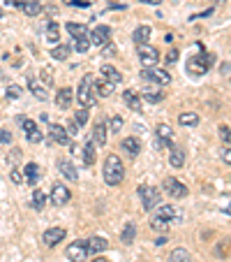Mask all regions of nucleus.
<instances>
[{
  "label": "nucleus",
  "mask_w": 231,
  "mask_h": 262,
  "mask_svg": "<svg viewBox=\"0 0 231 262\" xmlns=\"http://www.w3.org/2000/svg\"><path fill=\"white\" fill-rule=\"evenodd\" d=\"M102 177H104V183L107 186H120L125 177V169H123V163H120L118 156H107L104 160V169H102Z\"/></svg>",
  "instance_id": "nucleus-1"
},
{
  "label": "nucleus",
  "mask_w": 231,
  "mask_h": 262,
  "mask_svg": "<svg viewBox=\"0 0 231 262\" xmlns=\"http://www.w3.org/2000/svg\"><path fill=\"white\" fill-rule=\"evenodd\" d=\"M44 204H46V195H44V190L35 188V193H33V202H30V207H33L35 211H40V209H44Z\"/></svg>",
  "instance_id": "nucleus-34"
},
{
  "label": "nucleus",
  "mask_w": 231,
  "mask_h": 262,
  "mask_svg": "<svg viewBox=\"0 0 231 262\" xmlns=\"http://www.w3.org/2000/svg\"><path fill=\"white\" fill-rule=\"evenodd\" d=\"M164 60H167L169 65H173V63H176V60H178V49H171V51H169V54H167V58H164Z\"/></svg>",
  "instance_id": "nucleus-46"
},
{
  "label": "nucleus",
  "mask_w": 231,
  "mask_h": 262,
  "mask_svg": "<svg viewBox=\"0 0 231 262\" xmlns=\"http://www.w3.org/2000/svg\"><path fill=\"white\" fill-rule=\"evenodd\" d=\"M169 262H192V255L187 248H173L171 255H169Z\"/></svg>",
  "instance_id": "nucleus-32"
},
{
  "label": "nucleus",
  "mask_w": 231,
  "mask_h": 262,
  "mask_svg": "<svg viewBox=\"0 0 231 262\" xmlns=\"http://www.w3.org/2000/svg\"><path fill=\"white\" fill-rule=\"evenodd\" d=\"M88 119H90V112L86 107H81L79 112H76V114H74V121H76V123L79 125H86L88 123Z\"/></svg>",
  "instance_id": "nucleus-38"
},
{
  "label": "nucleus",
  "mask_w": 231,
  "mask_h": 262,
  "mask_svg": "<svg viewBox=\"0 0 231 262\" xmlns=\"http://www.w3.org/2000/svg\"><path fill=\"white\" fill-rule=\"evenodd\" d=\"M141 77L146 81H152L155 86H169L171 84V74L167 70H160V68H143Z\"/></svg>",
  "instance_id": "nucleus-5"
},
{
  "label": "nucleus",
  "mask_w": 231,
  "mask_h": 262,
  "mask_svg": "<svg viewBox=\"0 0 231 262\" xmlns=\"http://www.w3.org/2000/svg\"><path fill=\"white\" fill-rule=\"evenodd\" d=\"M88 37H90V45L107 47L109 40H111V28H109V26H104V24H99V26H95V28L90 30Z\"/></svg>",
  "instance_id": "nucleus-11"
},
{
  "label": "nucleus",
  "mask_w": 231,
  "mask_h": 262,
  "mask_svg": "<svg viewBox=\"0 0 231 262\" xmlns=\"http://www.w3.org/2000/svg\"><path fill=\"white\" fill-rule=\"evenodd\" d=\"M169 165H171V167H176V169L185 167V151H183V148H178V146H171V156H169Z\"/></svg>",
  "instance_id": "nucleus-25"
},
{
  "label": "nucleus",
  "mask_w": 231,
  "mask_h": 262,
  "mask_svg": "<svg viewBox=\"0 0 231 262\" xmlns=\"http://www.w3.org/2000/svg\"><path fill=\"white\" fill-rule=\"evenodd\" d=\"M67 260H72V262H84V260H88V248H86V239H76V242H72L67 246Z\"/></svg>",
  "instance_id": "nucleus-9"
},
{
  "label": "nucleus",
  "mask_w": 231,
  "mask_h": 262,
  "mask_svg": "<svg viewBox=\"0 0 231 262\" xmlns=\"http://www.w3.org/2000/svg\"><path fill=\"white\" fill-rule=\"evenodd\" d=\"M69 47L67 45H60V47H54V49H51V56H54L56 60H67V56H69Z\"/></svg>",
  "instance_id": "nucleus-37"
},
{
  "label": "nucleus",
  "mask_w": 231,
  "mask_h": 262,
  "mask_svg": "<svg viewBox=\"0 0 231 262\" xmlns=\"http://www.w3.org/2000/svg\"><path fill=\"white\" fill-rule=\"evenodd\" d=\"M222 160H224L226 165H231V146L222 148Z\"/></svg>",
  "instance_id": "nucleus-48"
},
{
  "label": "nucleus",
  "mask_w": 231,
  "mask_h": 262,
  "mask_svg": "<svg viewBox=\"0 0 231 262\" xmlns=\"http://www.w3.org/2000/svg\"><path fill=\"white\" fill-rule=\"evenodd\" d=\"M99 74H102L107 81H111V84H120V79H123V74L113 68V65H102V72Z\"/></svg>",
  "instance_id": "nucleus-28"
},
{
  "label": "nucleus",
  "mask_w": 231,
  "mask_h": 262,
  "mask_svg": "<svg viewBox=\"0 0 231 262\" xmlns=\"http://www.w3.org/2000/svg\"><path fill=\"white\" fill-rule=\"evenodd\" d=\"M76 51H79V54H86V51L90 49V37H81V40H76Z\"/></svg>",
  "instance_id": "nucleus-39"
},
{
  "label": "nucleus",
  "mask_w": 231,
  "mask_h": 262,
  "mask_svg": "<svg viewBox=\"0 0 231 262\" xmlns=\"http://www.w3.org/2000/svg\"><path fill=\"white\" fill-rule=\"evenodd\" d=\"M139 200H141L143 209L146 211H152L155 207H160L162 204V193H160L155 186H139Z\"/></svg>",
  "instance_id": "nucleus-2"
},
{
  "label": "nucleus",
  "mask_w": 231,
  "mask_h": 262,
  "mask_svg": "<svg viewBox=\"0 0 231 262\" xmlns=\"http://www.w3.org/2000/svg\"><path fill=\"white\" fill-rule=\"evenodd\" d=\"M69 5H72V7H88L90 3H88V0H69Z\"/></svg>",
  "instance_id": "nucleus-49"
},
{
  "label": "nucleus",
  "mask_w": 231,
  "mask_h": 262,
  "mask_svg": "<svg viewBox=\"0 0 231 262\" xmlns=\"http://www.w3.org/2000/svg\"><path fill=\"white\" fill-rule=\"evenodd\" d=\"M19 123H21V128H23L25 139H28L30 144H40L42 139H44V133L37 128V123H35V121H30V119H25V116H21Z\"/></svg>",
  "instance_id": "nucleus-7"
},
{
  "label": "nucleus",
  "mask_w": 231,
  "mask_h": 262,
  "mask_svg": "<svg viewBox=\"0 0 231 262\" xmlns=\"http://www.w3.org/2000/svg\"><path fill=\"white\" fill-rule=\"evenodd\" d=\"M95 262H109V260H104V257H99V260H95Z\"/></svg>",
  "instance_id": "nucleus-55"
},
{
  "label": "nucleus",
  "mask_w": 231,
  "mask_h": 262,
  "mask_svg": "<svg viewBox=\"0 0 231 262\" xmlns=\"http://www.w3.org/2000/svg\"><path fill=\"white\" fill-rule=\"evenodd\" d=\"M222 211H224V213H231V207H222Z\"/></svg>",
  "instance_id": "nucleus-53"
},
{
  "label": "nucleus",
  "mask_w": 231,
  "mask_h": 262,
  "mask_svg": "<svg viewBox=\"0 0 231 262\" xmlns=\"http://www.w3.org/2000/svg\"><path fill=\"white\" fill-rule=\"evenodd\" d=\"M81 160H84V165H95V160H97V148H95V142L93 139H88V142L84 144V151H81Z\"/></svg>",
  "instance_id": "nucleus-19"
},
{
  "label": "nucleus",
  "mask_w": 231,
  "mask_h": 262,
  "mask_svg": "<svg viewBox=\"0 0 231 262\" xmlns=\"http://www.w3.org/2000/svg\"><path fill=\"white\" fill-rule=\"evenodd\" d=\"M44 35H46V42H51V45H56V42L60 40V28L56 21H49L44 28Z\"/></svg>",
  "instance_id": "nucleus-30"
},
{
  "label": "nucleus",
  "mask_w": 231,
  "mask_h": 262,
  "mask_svg": "<svg viewBox=\"0 0 231 262\" xmlns=\"http://www.w3.org/2000/svg\"><path fill=\"white\" fill-rule=\"evenodd\" d=\"M109 128H111V133H120V128H123V119H120V116H113Z\"/></svg>",
  "instance_id": "nucleus-44"
},
{
  "label": "nucleus",
  "mask_w": 231,
  "mask_h": 262,
  "mask_svg": "<svg viewBox=\"0 0 231 262\" xmlns=\"http://www.w3.org/2000/svg\"><path fill=\"white\" fill-rule=\"evenodd\" d=\"M152 146L158 148H164V146H169L171 148L173 146V130L169 128L167 123H160L158 128H155V139H152Z\"/></svg>",
  "instance_id": "nucleus-6"
},
{
  "label": "nucleus",
  "mask_w": 231,
  "mask_h": 262,
  "mask_svg": "<svg viewBox=\"0 0 231 262\" xmlns=\"http://www.w3.org/2000/svg\"><path fill=\"white\" fill-rule=\"evenodd\" d=\"M220 137L226 146H231V128L229 125H220Z\"/></svg>",
  "instance_id": "nucleus-40"
},
{
  "label": "nucleus",
  "mask_w": 231,
  "mask_h": 262,
  "mask_svg": "<svg viewBox=\"0 0 231 262\" xmlns=\"http://www.w3.org/2000/svg\"><path fill=\"white\" fill-rule=\"evenodd\" d=\"M72 100H74V91L72 89H60L58 93H56V107L58 109H67L69 104H72Z\"/></svg>",
  "instance_id": "nucleus-20"
},
{
  "label": "nucleus",
  "mask_w": 231,
  "mask_h": 262,
  "mask_svg": "<svg viewBox=\"0 0 231 262\" xmlns=\"http://www.w3.org/2000/svg\"><path fill=\"white\" fill-rule=\"evenodd\" d=\"M28 89L37 100H46V86H42L37 77H28Z\"/></svg>",
  "instance_id": "nucleus-26"
},
{
  "label": "nucleus",
  "mask_w": 231,
  "mask_h": 262,
  "mask_svg": "<svg viewBox=\"0 0 231 262\" xmlns=\"http://www.w3.org/2000/svg\"><path fill=\"white\" fill-rule=\"evenodd\" d=\"M76 133H79V123H76V121H72V123L67 125V135H69V137H74Z\"/></svg>",
  "instance_id": "nucleus-47"
},
{
  "label": "nucleus",
  "mask_w": 231,
  "mask_h": 262,
  "mask_svg": "<svg viewBox=\"0 0 231 262\" xmlns=\"http://www.w3.org/2000/svg\"><path fill=\"white\" fill-rule=\"evenodd\" d=\"M69 135H67V130L63 128V125H58V123H54V125H49V142H56V144H69Z\"/></svg>",
  "instance_id": "nucleus-16"
},
{
  "label": "nucleus",
  "mask_w": 231,
  "mask_h": 262,
  "mask_svg": "<svg viewBox=\"0 0 231 262\" xmlns=\"http://www.w3.org/2000/svg\"><path fill=\"white\" fill-rule=\"evenodd\" d=\"M69 198H72V193H69V188L65 186V183H54V190H51V202H54L56 207L67 204Z\"/></svg>",
  "instance_id": "nucleus-13"
},
{
  "label": "nucleus",
  "mask_w": 231,
  "mask_h": 262,
  "mask_svg": "<svg viewBox=\"0 0 231 262\" xmlns=\"http://www.w3.org/2000/svg\"><path fill=\"white\" fill-rule=\"evenodd\" d=\"M213 56L211 54H197V56H192L190 63H187V72L192 74V77H203V74L208 72V68L213 65Z\"/></svg>",
  "instance_id": "nucleus-3"
},
{
  "label": "nucleus",
  "mask_w": 231,
  "mask_h": 262,
  "mask_svg": "<svg viewBox=\"0 0 231 262\" xmlns=\"http://www.w3.org/2000/svg\"><path fill=\"white\" fill-rule=\"evenodd\" d=\"M141 100H146V102H150V104H158V102H162V100H164V93L160 91V86H158V89H152V86H150V89H146L141 93Z\"/></svg>",
  "instance_id": "nucleus-27"
},
{
  "label": "nucleus",
  "mask_w": 231,
  "mask_h": 262,
  "mask_svg": "<svg viewBox=\"0 0 231 262\" xmlns=\"http://www.w3.org/2000/svg\"><path fill=\"white\" fill-rule=\"evenodd\" d=\"M63 239H65V230L63 228H49L44 234H42V242H44V246H49V248L58 246Z\"/></svg>",
  "instance_id": "nucleus-14"
},
{
  "label": "nucleus",
  "mask_w": 231,
  "mask_h": 262,
  "mask_svg": "<svg viewBox=\"0 0 231 262\" xmlns=\"http://www.w3.org/2000/svg\"><path fill=\"white\" fill-rule=\"evenodd\" d=\"M152 218H158V221H164V223H169V225H173V223L181 221V211H178L173 204H160V207H155V216Z\"/></svg>",
  "instance_id": "nucleus-10"
},
{
  "label": "nucleus",
  "mask_w": 231,
  "mask_h": 262,
  "mask_svg": "<svg viewBox=\"0 0 231 262\" xmlns=\"http://www.w3.org/2000/svg\"><path fill=\"white\" fill-rule=\"evenodd\" d=\"M3 16H5V12H3V10H0V19H3Z\"/></svg>",
  "instance_id": "nucleus-56"
},
{
  "label": "nucleus",
  "mask_w": 231,
  "mask_h": 262,
  "mask_svg": "<svg viewBox=\"0 0 231 262\" xmlns=\"http://www.w3.org/2000/svg\"><path fill=\"white\" fill-rule=\"evenodd\" d=\"M120 148H123L125 156H130V158H137V156L141 154V142H139L137 137H125L123 142H120Z\"/></svg>",
  "instance_id": "nucleus-15"
},
{
  "label": "nucleus",
  "mask_w": 231,
  "mask_h": 262,
  "mask_svg": "<svg viewBox=\"0 0 231 262\" xmlns=\"http://www.w3.org/2000/svg\"><path fill=\"white\" fill-rule=\"evenodd\" d=\"M148 37H150V28H148V26H139V28L134 30V35H132V40L137 42L139 47H141V45H146V42H148Z\"/></svg>",
  "instance_id": "nucleus-33"
},
{
  "label": "nucleus",
  "mask_w": 231,
  "mask_h": 262,
  "mask_svg": "<svg viewBox=\"0 0 231 262\" xmlns=\"http://www.w3.org/2000/svg\"><path fill=\"white\" fill-rule=\"evenodd\" d=\"M123 102L127 104L132 112H141V104H143V100H141V95L137 93V91H132V89H127V91H123Z\"/></svg>",
  "instance_id": "nucleus-17"
},
{
  "label": "nucleus",
  "mask_w": 231,
  "mask_h": 262,
  "mask_svg": "<svg viewBox=\"0 0 231 262\" xmlns=\"http://www.w3.org/2000/svg\"><path fill=\"white\" fill-rule=\"evenodd\" d=\"M162 188H164V193H167L169 198H173V200H183V198H187L185 183H181L178 179H173V177H167V179H164Z\"/></svg>",
  "instance_id": "nucleus-8"
},
{
  "label": "nucleus",
  "mask_w": 231,
  "mask_h": 262,
  "mask_svg": "<svg viewBox=\"0 0 231 262\" xmlns=\"http://www.w3.org/2000/svg\"><path fill=\"white\" fill-rule=\"evenodd\" d=\"M86 248H88V255H97V253L107 251L109 242L104 237H90V239H86Z\"/></svg>",
  "instance_id": "nucleus-18"
},
{
  "label": "nucleus",
  "mask_w": 231,
  "mask_h": 262,
  "mask_svg": "<svg viewBox=\"0 0 231 262\" xmlns=\"http://www.w3.org/2000/svg\"><path fill=\"white\" fill-rule=\"evenodd\" d=\"M152 230H160V232H167L169 228H171V225H169V223H164V221H158V218H152Z\"/></svg>",
  "instance_id": "nucleus-42"
},
{
  "label": "nucleus",
  "mask_w": 231,
  "mask_h": 262,
  "mask_svg": "<svg viewBox=\"0 0 231 262\" xmlns=\"http://www.w3.org/2000/svg\"><path fill=\"white\" fill-rule=\"evenodd\" d=\"M65 30H67L69 35H72L74 40H81V37H88V28H86L84 24H67V26H65Z\"/></svg>",
  "instance_id": "nucleus-29"
},
{
  "label": "nucleus",
  "mask_w": 231,
  "mask_h": 262,
  "mask_svg": "<svg viewBox=\"0 0 231 262\" xmlns=\"http://www.w3.org/2000/svg\"><path fill=\"white\" fill-rule=\"evenodd\" d=\"M0 144H12V133L7 128H0Z\"/></svg>",
  "instance_id": "nucleus-45"
},
{
  "label": "nucleus",
  "mask_w": 231,
  "mask_h": 262,
  "mask_svg": "<svg viewBox=\"0 0 231 262\" xmlns=\"http://www.w3.org/2000/svg\"><path fill=\"white\" fill-rule=\"evenodd\" d=\"M12 181L21 183V172H19V169H12Z\"/></svg>",
  "instance_id": "nucleus-50"
},
{
  "label": "nucleus",
  "mask_w": 231,
  "mask_h": 262,
  "mask_svg": "<svg viewBox=\"0 0 231 262\" xmlns=\"http://www.w3.org/2000/svg\"><path fill=\"white\" fill-rule=\"evenodd\" d=\"M155 244H158V246H164V244H167V237H160Z\"/></svg>",
  "instance_id": "nucleus-52"
},
{
  "label": "nucleus",
  "mask_w": 231,
  "mask_h": 262,
  "mask_svg": "<svg viewBox=\"0 0 231 262\" xmlns=\"http://www.w3.org/2000/svg\"><path fill=\"white\" fill-rule=\"evenodd\" d=\"M107 133H109L107 123H104V121H97V123H95V128H93V142H95V146H104V144H107Z\"/></svg>",
  "instance_id": "nucleus-22"
},
{
  "label": "nucleus",
  "mask_w": 231,
  "mask_h": 262,
  "mask_svg": "<svg viewBox=\"0 0 231 262\" xmlns=\"http://www.w3.org/2000/svg\"><path fill=\"white\" fill-rule=\"evenodd\" d=\"M113 89H116V84H111V81H107V79L102 77V79L95 84L93 95H95V98H109V95L113 93Z\"/></svg>",
  "instance_id": "nucleus-21"
},
{
  "label": "nucleus",
  "mask_w": 231,
  "mask_h": 262,
  "mask_svg": "<svg viewBox=\"0 0 231 262\" xmlns=\"http://www.w3.org/2000/svg\"><path fill=\"white\" fill-rule=\"evenodd\" d=\"M23 174H25V183H28V186H35V183L40 181V177H42V169H40V165L37 163H28L25 165V169H23Z\"/></svg>",
  "instance_id": "nucleus-23"
},
{
  "label": "nucleus",
  "mask_w": 231,
  "mask_h": 262,
  "mask_svg": "<svg viewBox=\"0 0 231 262\" xmlns=\"http://www.w3.org/2000/svg\"><path fill=\"white\" fill-rule=\"evenodd\" d=\"M7 5H16V0H5Z\"/></svg>",
  "instance_id": "nucleus-54"
},
{
  "label": "nucleus",
  "mask_w": 231,
  "mask_h": 262,
  "mask_svg": "<svg viewBox=\"0 0 231 262\" xmlns=\"http://www.w3.org/2000/svg\"><path fill=\"white\" fill-rule=\"evenodd\" d=\"M178 123L181 125H192V128H194V125L199 123V116L194 114V112H185V114L178 116Z\"/></svg>",
  "instance_id": "nucleus-35"
},
{
  "label": "nucleus",
  "mask_w": 231,
  "mask_h": 262,
  "mask_svg": "<svg viewBox=\"0 0 231 262\" xmlns=\"http://www.w3.org/2000/svg\"><path fill=\"white\" fill-rule=\"evenodd\" d=\"M139 3H143V5H160L162 0H139Z\"/></svg>",
  "instance_id": "nucleus-51"
},
{
  "label": "nucleus",
  "mask_w": 231,
  "mask_h": 262,
  "mask_svg": "<svg viewBox=\"0 0 231 262\" xmlns=\"http://www.w3.org/2000/svg\"><path fill=\"white\" fill-rule=\"evenodd\" d=\"M21 10H23L28 16H37L42 12V3L40 0H25L23 5H21Z\"/></svg>",
  "instance_id": "nucleus-31"
},
{
  "label": "nucleus",
  "mask_w": 231,
  "mask_h": 262,
  "mask_svg": "<svg viewBox=\"0 0 231 262\" xmlns=\"http://www.w3.org/2000/svg\"><path fill=\"white\" fill-rule=\"evenodd\" d=\"M76 100H79L81 107L90 109L95 104V95H93V77L86 74L84 79L79 81V91H76Z\"/></svg>",
  "instance_id": "nucleus-4"
},
{
  "label": "nucleus",
  "mask_w": 231,
  "mask_h": 262,
  "mask_svg": "<svg viewBox=\"0 0 231 262\" xmlns=\"http://www.w3.org/2000/svg\"><path fill=\"white\" fill-rule=\"evenodd\" d=\"M58 172L63 174L67 181H76V179H79V172L74 169V165L69 163V160H58Z\"/></svg>",
  "instance_id": "nucleus-24"
},
{
  "label": "nucleus",
  "mask_w": 231,
  "mask_h": 262,
  "mask_svg": "<svg viewBox=\"0 0 231 262\" xmlns=\"http://www.w3.org/2000/svg\"><path fill=\"white\" fill-rule=\"evenodd\" d=\"M40 74H42V81H44L46 86H54V72H51V70H46V68H44Z\"/></svg>",
  "instance_id": "nucleus-43"
},
{
  "label": "nucleus",
  "mask_w": 231,
  "mask_h": 262,
  "mask_svg": "<svg viewBox=\"0 0 231 262\" xmlns=\"http://www.w3.org/2000/svg\"><path fill=\"white\" fill-rule=\"evenodd\" d=\"M21 95H23V91H21V86H7V98H12V100H19Z\"/></svg>",
  "instance_id": "nucleus-41"
},
{
  "label": "nucleus",
  "mask_w": 231,
  "mask_h": 262,
  "mask_svg": "<svg viewBox=\"0 0 231 262\" xmlns=\"http://www.w3.org/2000/svg\"><path fill=\"white\" fill-rule=\"evenodd\" d=\"M139 63H141L143 68H158V63H160L158 49H152V47H148V45H141L139 47Z\"/></svg>",
  "instance_id": "nucleus-12"
},
{
  "label": "nucleus",
  "mask_w": 231,
  "mask_h": 262,
  "mask_svg": "<svg viewBox=\"0 0 231 262\" xmlns=\"http://www.w3.org/2000/svg\"><path fill=\"white\" fill-rule=\"evenodd\" d=\"M134 234H137V228H134V223H127L123 230V234H120V242L123 244H132L134 242Z\"/></svg>",
  "instance_id": "nucleus-36"
}]
</instances>
